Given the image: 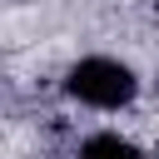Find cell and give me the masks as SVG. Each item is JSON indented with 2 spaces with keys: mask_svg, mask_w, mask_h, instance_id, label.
Wrapping results in <instances>:
<instances>
[{
  "mask_svg": "<svg viewBox=\"0 0 159 159\" xmlns=\"http://www.w3.org/2000/svg\"><path fill=\"white\" fill-rule=\"evenodd\" d=\"M65 94L75 99V104H84V109H124V104H134V94H139V80H134V70L124 65V60H114V55H84V60H75L70 70H65Z\"/></svg>",
  "mask_w": 159,
  "mask_h": 159,
  "instance_id": "1",
  "label": "cell"
},
{
  "mask_svg": "<svg viewBox=\"0 0 159 159\" xmlns=\"http://www.w3.org/2000/svg\"><path fill=\"white\" fill-rule=\"evenodd\" d=\"M80 159H149L134 139H124V134H114V129H104V134H89L84 144H80Z\"/></svg>",
  "mask_w": 159,
  "mask_h": 159,
  "instance_id": "2",
  "label": "cell"
}]
</instances>
